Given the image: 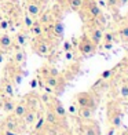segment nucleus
<instances>
[{"mask_svg":"<svg viewBox=\"0 0 128 135\" xmlns=\"http://www.w3.org/2000/svg\"><path fill=\"white\" fill-rule=\"evenodd\" d=\"M106 48V50H110V48H113V43H105V46H103Z\"/></svg>","mask_w":128,"mask_h":135,"instance_id":"ea45409f","label":"nucleus"},{"mask_svg":"<svg viewBox=\"0 0 128 135\" xmlns=\"http://www.w3.org/2000/svg\"><path fill=\"white\" fill-rule=\"evenodd\" d=\"M23 123H25L26 126H30V124H33V123L36 121V117H37V113L35 112V110H28L26 109V112L23 113Z\"/></svg>","mask_w":128,"mask_h":135,"instance_id":"39448f33","label":"nucleus"},{"mask_svg":"<svg viewBox=\"0 0 128 135\" xmlns=\"http://www.w3.org/2000/svg\"><path fill=\"white\" fill-rule=\"evenodd\" d=\"M4 135H19V134H17L15 131H10V130H6V131H4Z\"/></svg>","mask_w":128,"mask_h":135,"instance_id":"58836bf2","label":"nucleus"},{"mask_svg":"<svg viewBox=\"0 0 128 135\" xmlns=\"http://www.w3.org/2000/svg\"><path fill=\"white\" fill-rule=\"evenodd\" d=\"M25 59H26L25 51H18V52H15V55H14V62H15V64H21V62H23Z\"/></svg>","mask_w":128,"mask_h":135,"instance_id":"412c9836","label":"nucleus"},{"mask_svg":"<svg viewBox=\"0 0 128 135\" xmlns=\"http://www.w3.org/2000/svg\"><path fill=\"white\" fill-rule=\"evenodd\" d=\"M84 4V0H69V6L72 10H80Z\"/></svg>","mask_w":128,"mask_h":135,"instance_id":"aec40b11","label":"nucleus"},{"mask_svg":"<svg viewBox=\"0 0 128 135\" xmlns=\"http://www.w3.org/2000/svg\"><path fill=\"white\" fill-rule=\"evenodd\" d=\"M36 87H37V80L32 79V80H30V88H36Z\"/></svg>","mask_w":128,"mask_h":135,"instance_id":"4c0bfd02","label":"nucleus"},{"mask_svg":"<svg viewBox=\"0 0 128 135\" xmlns=\"http://www.w3.org/2000/svg\"><path fill=\"white\" fill-rule=\"evenodd\" d=\"M26 11H28V14L32 17V18H36V17H39L40 13H41V7H40V4L39 3H29L28 4V7H26Z\"/></svg>","mask_w":128,"mask_h":135,"instance_id":"20e7f679","label":"nucleus"},{"mask_svg":"<svg viewBox=\"0 0 128 135\" xmlns=\"http://www.w3.org/2000/svg\"><path fill=\"white\" fill-rule=\"evenodd\" d=\"M65 58L69 59V61L73 59V52H72V50H70V51H65Z\"/></svg>","mask_w":128,"mask_h":135,"instance_id":"c9c22d12","label":"nucleus"},{"mask_svg":"<svg viewBox=\"0 0 128 135\" xmlns=\"http://www.w3.org/2000/svg\"><path fill=\"white\" fill-rule=\"evenodd\" d=\"M120 93H121V97L128 98V84H123V85H121Z\"/></svg>","mask_w":128,"mask_h":135,"instance_id":"cd10ccee","label":"nucleus"},{"mask_svg":"<svg viewBox=\"0 0 128 135\" xmlns=\"http://www.w3.org/2000/svg\"><path fill=\"white\" fill-rule=\"evenodd\" d=\"M106 4H109V6H117V4H120V0H106Z\"/></svg>","mask_w":128,"mask_h":135,"instance_id":"f704fd0d","label":"nucleus"},{"mask_svg":"<svg viewBox=\"0 0 128 135\" xmlns=\"http://www.w3.org/2000/svg\"><path fill=\"white\" fill-rule=\"evenodd\" d=\"M119 36L123 41H128V25H123L119 29Z\"/></svg>","mask_w":128,"mask_h":135,"instance_id":"f3484780","label":"nucleus"},{"mask_svg":"<svg viewBox=\"0 0 128 135\" xmlns=\"http://www.w3.org/2000/svg\"><path fill=\"white\" fill-rule=\"evenodd\" d=\"M54 113L59 117H65L66 116V109L62 106V103L61 102H55V106H54Z\"/></svg>","mask_w":128,"mask_h":135,"instance_id":"f8f14e48","label":"nucleus"},{"mask_svg":"<svg viewBox=\"0 0 128 135\" xmlns=\"http://www.w3.org/2000/svg\"><path fill=\"white\" fill-rule=\"evenodd\" d=\"M41 101L44 102V103H47L48 101H50V95H48V94H43L41 95Z\"/></svg>","mask_w":128,"mask_h":135,"instance_id":"e433bc0d","label":"nucleus"},{"mask_svg":"<svg viewBox=\"0 0 128 135\" xmlns=\"http://www.w3.org/2000/svg\"><path fill=\"white\" fill-rule=\"evenodd\" d=\"M78 114H80L81 119H91V116H92V109H90V108H80V109H78Z\"/></svg>","mask_w":128,"mask_h":135,"instance_id":"2eb2a0df","label":"nucleus"},{"mask_svg":"<svg viewBox=\"0 0 128 135\" xmlns=\"http://www.w3.org/2000/svg\"><path fill=\"white\" fill-rule=\"evenodd\" d=\"M46 120H47V123H50V124H57L58 116L54 113L52 110H47V113H46Z\"/></svg>","mask_w":128,"mask_h":135,"instance_id":"dca6fc26","label":"nucleus"},{"mask_svg":"<svg viewBox=\"0 0 128 135\" xmlns=\"http://www.w3.org/2000/svg\"><path fill=\"white\" fill-rule=\"evenodd\" d=\"M36 51H37L39 55H47L48 51H50V46L47 44L44 41H40L37 44V48H36Z\"/></svg>","mask_w":128,"mask_h":135,"instance_id":"9b49d317","label":"nucleus"},{"mask_svg":"<svg viewBox=\"0 0 128 135\" xmlns=\"http://www.w3.org/2000/svg\"><path fill=\"white\" fill-rule=\"evenodd\" d=\"M114 135H120V134H116V132H114Z\"/></svg>","mask_w":128,"mask_h":135,"instance_id":"a18cd8bd","label":"nucleus"},{"mask_svg":"<svg viewBox=\"0 0 128 135\" xmlns=\"http://www.w3.org/2000/svg\"><path fill=\"white\" fill-rule=\"evenodd\" d=\"M88 13H90V15L92 18H95V17H98V15L102 14V10H101V7L96 3H91L88 6Z\"/></svg>","mask_w":128,"mask_h":135,"instance_id":"6e6552de","label":"nucleus"},{"mask_svg":"<svg viewBox=\"0 0 128 135\" xmlns=\"http://www.w3.org/2000/svg\"><path fill=\"white\" fill-rule=\"evenodd\" d=\"M48 73H50V76L57 77V76H58V69H55V68H51V69L48 70Z\"/></svg>","mask_w":128,"mask_h":135,"instance_id":"72a5a7b5","label":"nucleus"},{"mask_svg":"<svg viewBox=\"0 0 128 135\" xmlns=\"http://www.w3.org/2000/svg\"><path fill=\"white\" fill-rule=\"evenodd\" d=\"M14 108H15V105H14V102L11 101V99H6V101L3 102V110H4L6 113L13 112Z\"/></svg>","mask_w":128,"mask_h":135,"instance_id":"a211bd4d","label":"nucleus"},{"mask_svg":"<svg viewBox=\"0 0 128 135\" xmlns=\"http://www.w3.org/2000/svg\"><path fill=\"white\" fill-rule=\"evenodd\" d=\"M77 103L80 108H90V109H94L95 108V101H94V97L88 94V93H80L77 94L76 97Z\"/></svg>","mask_w":128,"mask_h":135,"instance_id":"f257e3e1","label":"nucleus"},{"mask_svg":"<svg viewBox=\"0 0 128 135\" xmlns=\"http://www.w3.org/2000/svg\"><path fill=\"white\" fill-rule=\"evenodd\" d=\"M69 112H70V113H76V106H75V105L69 106Z\"/></svg>","mask_w":128,"mask_h":135,"instance_id":"a19ab883","label":"nucleus"},{"mask_svg":"<svg viewBox=\"0 0 128 135\" xmlns=\"http://www.w3.org/2000/svg\"><path fill=\"white\" fill-rule=\"evenodd\" d=\"M6 130H10V131L18 130V121H17V119H14V116L7 117V120H6Z\"/></svg>","mask_w":128,"mask_h":135,"instance_id":"423d86ee","label":"nucleus"},{"mask_svg":"<svg viewBox=\"0 0 128 135\" xmlns=\"http://www.w3.org/2000/svg\"><path fill=\"white\" fill-rule=\"evenodd\" d=\"M112 75H113V70H112V69L105 70V72L102 73V79H103V80H106V79H109V77H110Z\"/></svg>","mask_w":128,"mask_h":135,"instance_id":"7c9ffc66","label":"nucleus"},{"mask_svg":"<svg viewBox=\"0 0 128 135\" xmlns=\"http://www.w3.org/2000/svg\"><path fill=\"white\" fill-rule=\"evenodd\" d=\"M7 28H8V21H7V20H3L2 22H0V29L6 30Z\"/></svg>","mask_w":128,"mask_h":135,"instance_id":"2f4dec72","label":"nucleus"},{"mask_svg":"<svg viewBox=\"0 0 128 135\" xmlns=\"http://www.w3.org/2000/svg\"><path fill=\"white\" fill-rule=\"evenodd\" d=\"M95 22H96V26L98 28H103L106 25V20H105V17H103L102 14L98 15V17H95Z\"/></svg>","mask_w":128,"mask_h":135,"instance_id":"b1692460","label":"nucleus"},{"mask_svg":"<svg viewBox=\"0 0 128 135\" xmlns=\"http://www.w3.org/2000/svg\"><path fill=\"white\" fill-rule=\"evenodd\" d=\"M63 50L65 51H70L72 50V43L70 41H65L63 43Z\"/></svg>","mask_w":128,"mask_h":135,"instance_id":"473e14b6","label":"nucleus"},{"mask_svg":"<svg viewBox=\"0 0 128 135\" xmlns=\"http://www.w3.org/2000/svg\"><path fill=\"white\" fill-rule=\"evenodd\" d=\"M23 22H25V26H26V28H30V26L33 25L35 20H33V18L28 14V15H25V18H23Z\"/></svg>","mask_w":128,"mask_h":135,"instance_id":"bb28decb","label":"nucleus"},{"mask_svg":"<svg viewBox=\"0 0 128 135\" xmlns=\"http://www.w3.org/2000/svg\"><path fill=\"white\" fill-rule=\"evenodd\" d=\"M59 135H69V134H66V132H61Z\"/></svg>","mask_w":128,"mask_h":135,"instance_id":"c03bdc74","label":"nucleus"},{"mask_svg":"<svg viewBox=\"0 0 128 135\" xmlns=\"http://www.w3.org/2000/svg\"><path fill=\"white\" fill-rule=\"evenodd\" d=\"M30 29V32H32V35H35L36 37H40V36L43 35V32H44V29H43V26H41V23L40 22H33V25L29 28Z\"/></svg>","mask_w":128,"mask_h":135,"instance_id":"0eeeda50","label":"nucleus"},{"mask_svg":"<svg viewBox=\"0 0 128 135\" xmlns=\"http://www.w3.org/2000/svg\"><path fill=\"white\" fill-rule=\"evenodd\" d=\"M3 62V52H0V64Z\"/></svg>","mask_w":128,"mask_h":135,"instance_id":"37998d69","label":"nucleus"},{"mask_svg":"<svg viewBox=\"0 0 128 135\" xmlns=\"http://www.w3.org/2000/svg\"><path fill=\"white\" fill-rule=\"evenodd\" d=\"M127 68H128V62H127Z\"/></svg>","mask_w":128,"mask_h":135,"instance_id":"de8ad7c7","label":"nucleus"},{"mask_svg":"<svg viewBox=\"0 0 128 135\" xmlns=\"http://www.w3.org/2000/svg\"><path fill=\"white\" fill-rule=\"evenodd\" d=\"M52 30H54V35L58 36V37H61V36L63 35V23L62 22H57L55 25H54Z\"/></svg>","mask_w":128,"mask_h":135,"instance_id":"6ab92c4d","label":"nucleus"},{"mask_svg":"<svg viewBox=\"0 0 128 135\" xmlns=\"http://www.w3.org/2000/svg\"><path fill=\"white\" fill-rule=\"evenodd\" d=\"M102 40H103V43H113L114 41V35L112 32H106V33H103Z\"/></svg>","mask_w":128,"mask_h":135,"instance_id":"5701e85b","label":"nucleus"},{"mask_svg":"<svg viewBox=\"0 0 128 135\" xmlns=\"http://www.w3.org/2000/svg\"><path fill=\"white\" fill-rule=\"evenodd\" d=\"M127 20H128V15H127Z\"/></svg>","mask_w":128,"mask_h":135,"instance_id":"09e8293b","label":"nucleus"},{"mask_svg":"<svg viewBox=\"0 0 128 135\" xmlns=\"http://www.w3.org/2000/svg\"><path fill=\"white\" fill-rule=\"evenodd\" d=\"M4 88H6V93H7L10 97H13L14 95V88H13V84L8 83V81H6V85H4Z\"/></svg>","mask_w":128,"mask_h":135,"instance_id":"a878e982","label":"nucleus"},{"mask_svg":"<svg viewBox=\"0 0 128 135\" xmlns=\"http://www.w3.org/2000/svg\"><path fill=\"white\" fill-rule=\"evenodd\" d=\"M44 121H46L44 117H39V119H37V124H36L35 130H36V131H37V130H41V127H43V124H44Z\"/></svg>","mask_w":128,"mask_h":135,"instance_id":"c85d7f7f","label":"nucleus"},{"mask_svg":"<svg viewBox=\"0 0 128 135\" xmlns=\"http://www.w3.org/2000/svg\"><path fill=\"white\" fill-rule=\"evenodd\" d=\"M44 83H46V87H50V88L58 87V79H57V77H52V76H50V75L46 77Z\"/></svg>","mask_w":128,"mask_h":135,"instance_id":"ddd939ff","label":"nucleus"},{"mask_svg":"<svg viewBox=\"0 0 128 135\" xmlns=\"http://www.w3.org/2000/svg\"><path fill=\"white\" fill-rule=\"evenodd\" d=\"M123 113L121 112H117L116 114H113L112 117H110V124H112V127H120L121 126V120H123Z\"/></svg>","mask_w":128,"mask_h":135,"instance_id":"1a4fd4ad","label":"nucleus"},{"mask_svg":"<svg viewBox=\"0 0 128 135\" xmlns=\"http://www.w3.org/2000/svg\"><path fill=\"white\" fill-rule=\"evenodd\" d=\"M85 134L87 135H98V130H96V127H88Z\"/></svg>","mask_w":128,"mask_h":135,"instance_id":"c756f323","label":"nucleus"},{"mask_svg":"<svg viewBox=\"0 0 128 135\" xmlns=\"http://www.w3.org/2000/svg\"><path fill=\"white\" fill-rule=\"evenodd\" d=\"M78 48H80V52H83L84 55H90V54H94L95 52L96 46L88 37H83V40L80 43V46H78Z\"/></svg>","mask_w":128,"mask_h":135,"instance_id":"f03ea898","label":"nucleus"},{"mask_svg":"<svg viewBox=\"0 0 128 135\" xmlns=\"http://www.w3.org/2000/svg\"><path fill=\"white\" fill-rule=\"evenodd\" d=\"M102 36H103V32H102V28H94L92 30H91L90 33V40L94 43L95 46H98L99 43L102 41Z\"/></svg>","mask_w":128,"mask_h":135,"instance_id":"7ed1b4c3","label":"nucleus"},{"mask_svg":"<svg viewBox=\"0 0 128 135\" xmlns=\"http://www.w3.org/2000/svg\"><path fill=\"white\" fill-rule=\"evenodd\" d=\"M15 41H17L18 46L23 47V46L26 44V35H25V33H18L17 37H15Z\"/></svg>","mask_w":128,"mask_h":135,"instance_id":"4be33fe9","label":"nucleus"},{"mask_svg":"<svg viewBox=\"0 0 128 135\" xmlns=\"http://www.w3.org/2000/svg\"><path fill=\"white\" fill-rule=\"evenodd\" d=\"M11 44H13V39L8 35L4 33L0 36V47L2 48H8V47H11Z\"/></svg>","mask_w":128,"mask_h":135,"instance_id":"9d476101","label":"nucleus"},{"mask_svg":"<svg viewBox=\"0 0 128 135\" xmlns=\"http://www.w3.org/2000/svg\"><path fill=\"white\" fill-rule=\"evenodd\" d=\"M51 21V14L50 13H44V14H43L41 15V18H40V23H48V22H50Z\"/></svg>","mask_w":128,"mask_h":135,"instance_id":"393cba45","label":"nucleus"},{"mask_svg":"<svg viewBox=\"0 0 128 135\" xmlns=\"http://www.w3.org/2000/svg\"><path fill=\"white\" fill-rule=\"evenodd\" d=\"M106 135H114V127H112L110 130L107 131V134H106Z\"/></svg>","mask_w":128,"mask_h":135,"instance_id":"79ce46f5","label":"nucleus"},{"mask_svg":"<svg viewBox=\"0 0 128 135\" xmlns=\"http://www.w3.org/2000/svg\"><path fill=\"white\" fill-rule=\"evenodd\" d=\"M0 99H2V94H0Z\"/></svg>","mask_w":128,"mask_h":135,"instance_id":"49530a36","label":"nucleus"},{"mask_svg":"<svg viewBox=\"0 0 128 135\" xmlns=\"http://www.w3.org/2000/svg\"><path fill=\"white\" fill-rule=\"evenodd\" d=\"M14 114H15V117H22L23 116V113L26 112V106L23 105V103H19V105H15V108H14Z\"/></svg>","mask_w":128,"mask_h":135,"instance_id":"4468645a","label":"nucleus"}]
</instances>
